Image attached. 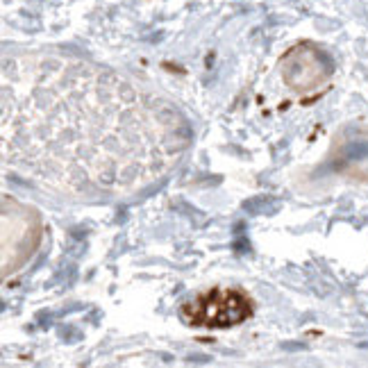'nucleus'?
Returning <instances> with one entry per match:
<instances>
[{"label": "nucleus", "instance_id": "1", "mask_svg": "<svg viewBox=\"0 0 368 368\" xmlns=\"http://www.w3.org/2000/svg\"><path fill=\"white\" fill-rule=\"evenodd\" d=\"M2 148L14 168L73 196H125L159 180L191 141L171 102L77 61H14L2 77Z\"/></svg>", "mask_w": 368, "mask_h": 368}, {"label": "nucleus", "instance_id": "2", "mask_svg": "<svg viewBox=\"0 0 368 368\" xmlns=\"http://www.w3.org/2000/svg\"><path fill=\"white\" fill-rule=\"evenodd\" d=\"M250 314V303L237 291H209L184 305L182 316L191 325L227 327L237 325Z\"/></svg>", "mask_w": 368, "mask_h": 368}, {"label": "nucleus", "instance_id": "3", "mask_svg": "<svg viewBox=\"0 0 368 368\" xmlns=\"http://www.w3.org/2000/svg\"><path fill=\"white\" fill-rule=\"evenodd\" d=\"M343 157L348 161L366 159V157H368V141H352V143H348L345 150H343Z\"/></svg>", "mask_w": 368, "mask_h": 368}]
</instances>
